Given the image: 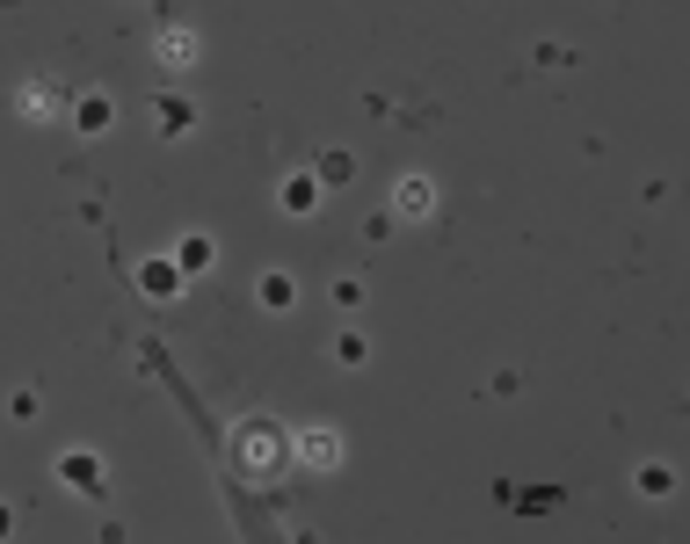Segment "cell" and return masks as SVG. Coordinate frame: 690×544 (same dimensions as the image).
<instances>
[{
    "label": "cell",
    "mask_w": 690,
    "mask_h": 544,
    "mask_svg": "<svg viewBox=\"0 0 690 544\" xmlns=\"http://www.w3.org/2000/svg\"><path fill=\"white\" fill-rule=\"evenodd\" d=\"M183 262H175V255H153V262H139V291L153 305H167V298H183Z\"/></svg>",
    "instance_id": "3"
},
{
    "label": "cell",
    "mask_w": 690,
    "mask_h": 544,
    "mask_svg": "<svg viewBox=\"0 0 690 544\" xmlns=\"http://www.w3.org/2000/svg\"><path fill=\"white\" fill-rule=\"evenodd\" d=\"M15 109H22L30 123H51V117H66L73 102H66V87H59V81H30V87L15 95Z\"/></svg>",
    "instance_id": "5"
},
{
    "label": "cell",
    "mask_w": 690,
    "mask_h": 544,
    "mask_svg": "<svg viewBox=\"0 0 690 544\" xmlns=\"http://www.w3.org/2000/svg\"><path fill=\"white\" fill-rule=\"evenodd\" d=\"M364 356H371V342H364V334H342V342H335V363H342V370H356Z\"/></svg>",
    "instance_id": "14"
},
{
    "label": "cell",
    "mask_w": 690,
    "mask_h": 544,
    "mask_svg": "<svg viewBox=\"0 0 690 544\" xmlns=\"http://www.w3.org/2000/svg\"><path fill=\"white\" fill-rule=\"evenodd\" d=\"M291 464L335 472V464H342V436H335V428H299V436H291Z\"/></svg>",
    "instance_id": "2"
},
{
    "label": "cell",
    "mask_w": 690,
    "mask_h": 544,
    "mask_svg": "<svg viewBox=\"0 0 690 544\" xmlns=\"http://www.w3.org/2000/svg\"><path fill=\"white\" fill-rule=\"evenodd\" d=\"M8 414H15V422H37L44 406H37V392H15V400H8Z\"/></svg>",
    "instance_id": "16"
},
{
    "label": "cell",
    "mask_w": 690,
    "mask_h": 544,
    "mask_svg": "<svg viewBox=\"0 0 690 544\" xmlns=\"http://www.w3.org/2000/svg\"><path fill=\"white\" fill-rule=\"evenodd\" d=\"M255 298H262V305H269V312H291V305H299V283H291V276H284V269H269V276H262V283H255Z\"/></svg>",
    "instance_id": "9"
},
{
    "label": "cell",
    "mask_w": 690,
    "mask_h": 544,
    "mask_svg": "<svg viewBox=\"0 0 690 544\" xmlns=\"http://www.w3.org/2000/svg\"><path fill=\"white\" fill-rule=\"evenodd\" d=\"M153 117H161V139H183L189 123H197V109H189V102H175V95H161V102H153Z\"/></svg>",
    "instance_id": "11"
},
{
    "label": "cell",
    "mask_w": 690,
    "mask_h": 544,
    "mask_svg": "<svg viewBox=\"0 0 690 544\" xmlns=\"http://www.w3.org/2000/svg\"><path fill=\"white\" fill-rule=\"evenodd\" d=\"M632 486H640L647 501H662V494L676 486V472H669V464H640V472H632Z\"/></svg>",
    "instance_id": "13"
},
{
    "label": "cell",
    "mask_w": 690,
    "mask_h": 544,
    "mask_svg": "<svg viewBox=\"0 0 690 544\" xmlns=\"http://www.w3.org/2000/svg\"><path fill=\"white\" fill-rule=\"evenodd\" d=\"M335 305H342V312H356V305H364V283L342 276V283H335Z\"/></svg>",
    "instance_id": "15"
},
{
    "label": "cell",
    "mask_w": 690,
    "mask_h": 544,
    "mask_svg": "<svg viewBox=\"0 0 690 544\" xmlns=\"http://www.w3.org/2000/svg\"><path fill=\"white\" fill-rule=\"evenodd\" d=\"M59 480L81 486V494H102V458H95V450H66V458H59Z\"/></svg>",
    "instance_id": "7"
},
{
    "label": "cell",
    "mask_w": 690,
    "mask_h": 544,
    "mask_svg": "<svg viewBox=\"0 0 690 544\" xmlns=\"http://www.w3.org/2000/svg\"><path fill=\"white\" fill-rule=\"evenodd\" d=\"M320 189H327V181L299 167V175H284V181H277V203H284L291 218H305V211H320Z\"/></svg>",
    "instance_id": "6"
},
{
    "label": "cell",
    "mask_w": 690,
    "mask_h": 544,
    "mask_svg": "<svg viewBox=\"0 0 690 544\" xmlns=\"http://www.w3.org/2000/svg\"><path fill=\"white\" fill-rule=\"evenodd\" d=\"M429 211H436V181H429V175H400V181H393V218L422 225Z\"/></svg>",
    "instance_id": "4"
},
{
    "label": "cell",
    "mask_w": 690,
    "mask_h": 544,
    "mask_svg": "<svg viewBox=\"0 0 690 544\" xmlns=\"http://www.w3.org/2000/svg\"><path fill=\"white\" fill-rule=\"evenodd\" d=\"M0 537H8V508H0Z\"/></svg>",
    "instance_id": "18"
},
{
    "label": "cell",
    "mask_w": 690,
    "mask_h": 544,
    "mask_svg": "<svg viewBox=\"0 0 690 544\" xmlns=\"http://www.w3.org/2000/svg\"><path fill=\"white\" fill-rule=\"evenodd\" d=\"M320 181H349V153H327V161H320Z\"/></svg>",
    "instance_id": "17"
},
{
    "label": "cell",
    "mask_w": 690,
    "mask_h": 544,
    "mask_svg": "<svg viewBox=\"0 0 690 544\" xmlns=\"http://www.w3.org/2000/svg\"><path fill=\"white\" fill-rule=\"evenodd\" d=\"M175 262H183V276H203V269L219 262V247L203 240V233H183V247H175Z\"/></svg>",
    "instance_id": "10"
},
{
    "label": "cell",
    "mask_w": 690,
    "mask_h": 544,
    "mask_svg": "<svg viewBox=\"0 0 690 544\" xmlns=\"http://www.w3.org/2000/svg\"><path fill=\"white\" fill-rule=\"evenodd\" d=\"M161 66H197V29H161Z\"/></svg>",
    "instance_id": "12"
},
{
    "label": "cell",
    "mask_w": 690,
    "mask_h": 544,
    "mask_svg": "<svg viewBox=\"0 0 690 544\" xmlns=\"http://www.w3.org/2000/svg\"><path fill=\"white\" fill-rule=\"evenodd\" d=\"M109 117H117V109H109V95H81V102H73V131H81V139H102V131H109Z\"/></svg>",
    "instance_id": "8"
},
{
    "label": "cell",
    "mask_w": 690,
    "mask_h": 544,
    "mask_svg": "<svg viewBox=\"0 0 690 544\" xmlns=\"http://www.w3.org/2000/svg\"><path fill=\"white\" fill-rule=\"evenodd\" d=\"M233 464H241V480H277L291 464V436L269 414H255V422L233 428Z\"/></svg>",
    "instance_id": "1"
}]
</instances>
